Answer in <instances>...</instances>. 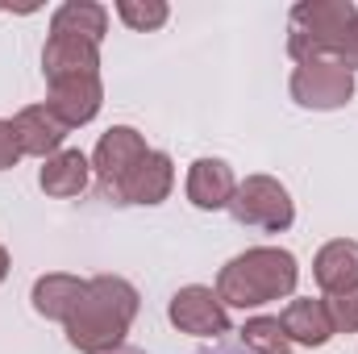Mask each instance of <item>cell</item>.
I'll list each match as a JSON object with an SVG mask.
<instances>
[{
	"instance_id": "3957f363",
	"label": "cell",
	"mask_w": 358,
	"mask_h": 354,
	"mask_svg": "<svg viewBox=\"0 0 358 354\" xmlns=\"http://www.w3.org/2000/svg\"><path fill=\"white\" fill-rule=\"evenodd\" d=\"M355 17H358L355 0H300L292 8L287 55L296 63H304V59H334L338 38L350 29Z\"/></svg>"
},
{
	"instance_id": "30bf717a",
	"label": "cell",
	"mask_w": 358,
	"mask_h": 354,
	"mask_svg": "<svg viewBox=\"0 0 358 354\" xmlns=\"http://www.w3.org/2000/svg\"><path fill=\"white\" fill-rule=\"evenodd\" d=\"M100 104H104V84H100V76L59 80V84H50V96H46V108H50L67 129H80V125L96 121Z\"/></svg>"
},
{
	"instance_id": "44dd1931",
	"label": "cell",
	"mask_w": 358,
	"mask_h": 354,
	"mask_svg": "<svg viewBox=\"0 0 358 354\" xmlns=\"http://www.w3.org/2000/svg\"><path fill=\"white\" fill-rule=\"evenodd\" d=\"M334 59H338V63H342L350 76L358 71V17L350 21V29L338 38V46H334Z\"/></svg>"
},
{
	"instance_id": "52a82bcc",
	"label": "cell",
	"mask_w": 358,
	"mask_h": 354,
	"mask_svg": "<svg viewBox=\"0 0 358 354\" xmlns=\"http://www.w3.org/2000/svg\"><path fill=\"white\" fill-rule=\"evenodd\" d=\"M167 317L179 334H192V338H221L229 334V309L221 304L217 288H204V283H187L179 288L167 304Z\"/></svg>"
},
{
	"instance_id": "8fae6325",
	"label": "cell",
	"mask_w": 358,
	"mask_h": 354,
	"mask_svg": "<svg viewBox=\"0 0 358 354\" xmlns=\"http://www.w3.org/2000/svg\"><path fill=\"white\" fill-rule=\"evenodd\" d=\"M13 134H17V146H21V155H34V159H50V155H59L63 150V142H67V125L46 108V104H25L17 117H13Z\"/></svg>"
},
{
	"instance_id": "d6986e66",
	"label": "cell",
	"mask_w": 358,
	"mask_h": 354,
	"mask_svg": "<svg viewBox=\"0 0 358 354\" xmlns=\"http://www.w3.org/2000/svg\"><path fill=\"white\" fill-rule=\"evenodd\" d=\"M117 17L134 29V34H150V29H163L171 8L163 0H117Z\"/></svg>"
},
{
	"instance_id": "277c9868",
	"label": "cell",
	"mask_w": 358,
	"mask_h": 354,
	"mask_svg": "<svg viewBox=\"0 0 358 354\" xmlns=\"http://www.w3.org/2000/svg\"><path fill=\"white\" fill-rule=\"evenodd\" d=\"M229 213H234V221L246 225V229L283 234V229H292V221H296V200H292V192H287L275 176H246L238 183L234 200H229Z\"/></svg>"
},
{
	"instance_id": "cb8c5ba5",
	"label": "cell",
	"mask_w": 358,
	"mask_h": 354,
	"mask_svg": "<svg viewBox=\"0 0 358 354\" xmlns=\"http://www.w3.org/2000/svg\"><path fill=\"white\" fill-rule=\"evenodd\" d=\"M113 354H142V351H125V346H121V351H113Z\"/></svg>"
},
{
	"instance_id": "9a60e30c",
	"label": "cell",
	"mask_w": 358,
	"mask_h": 354,
	"mask_svg": "<svg viewBox=\"0 0 358 354\" xmlns=\"http://www.w3.org/2000/svg\"><path fill=\"white\" fill-rule=\"evenodd\" d=\"M88 183H92V159L84 150H67V146L59 155H50L42 163V171H38V187L46 196H55V200H71Z\"/></svg>"
},
{
	"instance_id": "4fadbf2b",
	"label": "cell",
	"mask_w": 358,
	"mask_h": 354,
	"mask_svg": "<svg viewBox=\"0 0 358 354\" xmlns=\"http://www.w3.org/2000/svg\"><path fill=\"white\" fill-rule=\"evenodd\" d=\"M279 325H283V334H287L292 346H313V351H317V346H325V342L334 338L329 304H325V300H313V296H296V300L283 309Z\"/></svg>"
},
{
	"instance_id": "7c38bea8",
	"label": "cell",
	"mask_w": 358,
	"mask_h": 354,
	"mask_svg": "<svg viewBox=\"0 0 358 354\" xmlns=\"http://www.w3.org/2000/svg\"><path fill=\"white\" fill-rule=\"evenodd\" d=\"M187 200L200 208V213H221L229 208L234 192H238V179H234V167L225 159H196L187 167V183H183Z\"/></svg>"
},
{
	"instance_id": "7a4b0ae2",
	"label": "cell",
	"mask_w": 358,
	"mask_h": 354,
	"mask_svg": "<svg viewBox=\"0 0 358 354\" xmlns=\"http://www.w3.org/2000/svg\"><path fill=\"white\" fill-rule=\"evenodd\" d=\"M300 263L283 246H250L234 255L217 275V296L225 309H263L271 300H287L296 292Z\"/></svg>"
},
{
	"instance_id": "5b68a950",
	"label": "cell",
	"mask_w": 358,
	"mask_h": 354,
	"mask_svg": "<svg viewBox=\"0 0 358 354\" xmlns=\"http://www.w3.org/2000/svg\"><path fill=\"white\" fill-rule=\"evenodd\" d=\"M287 92L300 108L334 113V108H346L355 100V76L338 59H304V63H296Z\"/></svg>"
},
{
	"instance_id": "ba28073f",
	"label": "cell",
	"mask_w": 358,
	"mask_h": 354,
	"mask_svg": "<svg viewBox=\"0 0 358 354\" xmlns=\"http://www.w3.org/2000/svg\"><path fill=\"white\" fill-rule=\"evenodd\" d=\"M42 76H46V84L100 76V46L88 42V38L50 34V38H46V46H42Z\"/></svg>"
},
{
	"instance_id": "6da1fadb",
	"label": "cell",
	"mask_w": 358,
	"mask_h": 354,
	"mask_svg": "<svg viewBox=\"0 0 358 354\" xmlns=\"http://www.w3.org/2000/svg\"><path fill=\"white\" fill-rule=\"evenodd\" d=\"M138 309H142V296H138V288L129 279H121V275H92L84 296H80V304L63 321L67 342L80 354L121 351Z\"/></svg>"
},
{
	"instance_id": "7402d4cb",
	"label": "cell",
	"mask_w": 358,
	"mask_h": 354,
	"mask_svg": "<svg viewBox=\"0 0 358 354\" xmlns=\"http://www.w3.org/2000/svg\"><path fill=\"white\" fill-rule=\"evenodd\" d=\"M21 163V146H17V134H13V121H0V171L17 167Z\"/></svg>"
},
{
	"instance_id": "603a6c76",
	"label": "cell",
	"mask_w": 358,
	"mask_h": 354,
	"mask_svg": "<svg viewBox=\"0 0 358 354\" xmlns=\"http://www.w3.org/2000/svg\"><path fill=\"white\" fill-rule=\"evenodd\" d=\"M4 279H8V250L0 246V283H4Z\"/></svg>"
},
{
	"instance_id": "ac0fdd59",
	"label": "cell",
	"mask_w": 358,
	"mask_h": 354,
	"mask_svg": "<svg viewBox=\"0 0 358 354\" xmlns=\"http://www.w3.org/2000/svg\"><path fill=\"white\" fill-rule=\"evenodd\" d=\"M242 342L255 354H287V346H292L283 325H279V317H250L242 325Z\"/></svg>"
},
{
	"instance_id": "e0dca14e",
	"label": "cell",
	"mask_w": 358,
	"mask_h": 354,
	"mask_svg": "<svg viewBox=\"0 0 358 354\" xmlns=\"http://www.w3.org/2000/svg\"><path fill=\"white\" fill-rule=\"evenodd\" d=\"M50 34H71V38H88L100 46V38L108 34V8L96 0H67L50 13Z\"/></svg>"
},
{
	"instance_id": "ffe728a7",
	"label": "cell",
	"mask_w": 358,
	"mask_h": 354,
	"mask_svg": "<svg viewBox=\"0 0 358 354\" xmlns=\"http://www.w3.org/2000/svg\"><path fill=\"white\" fill-rule=\"evenodd\" d=\"M325 304H329V317H334V334H358V288L325 296Z\"/></svg>"
},
{
	"instance_id": "9c48e42d",
	"label": "cell",
	"mask_w": 358,
	"mask_h": 354,
	"mask_svg": "<svg viewBox=\"0 0 358 354\" xmlns=\"http://www.w3.org/2000/svg\"><path fill=\"white\" fill-rule=\"evenodd\" d=\"M171 187H176V163H171V155H163V150H150L129 176L125 183L117 187V204H163L167 196H171Z\"/></svg>"
},
{
	"instance_id": "8992f818",
	"label": "cell",
	"mask_w": 358,
	"mask_h": 354,
	"mask_svg": "<svg viewBox=\"0 0 358 354\" xmlns=\"http://www.w3.org/2000/svg\"><path fill=\"white\" fill-rule=\"evenodd\" d=\"M146 155H150V146H146V138H142L134 125H113L108 134H100V142H96V150H92V176L100 179V187H104L108 200L117 196V187L125 183V176H129Z\"/></svg>"
},
{
	"instance_id": "5bb4252c",
	"label": "cell",
	"mask_w": 358,
	"mask_h": 354,
	"mask_svg": "<svg viewBox=\"0 0 358 354\" xmlns=\"http://www.w3.org/2000/svg\"><path fill=\"white\" fill-rule=\"evenodd\" d=\"M313 279H317V288L325 296L358 288V242H350V238L325 242L317 250V259H313Z\"/></svg>"
},
{
	"instance_id": "2e32d148",
	"label": "cell",
	"mask_w": 358,
	"mask_h": 354,
	"mask_svg": "<svg viewBox=\"0 0 358 354\" xmlns=\"http://www.w3.org/2000/svg\"><path fill=\"white\" fill-rule=\"evenodd\" d=\"M84 288H88V279L67 275V271L38 275V279H34V292H29L34 313H38V317H46V321H67V317H71V309L80 304Z\"/></svg>"
}]
</instances>
